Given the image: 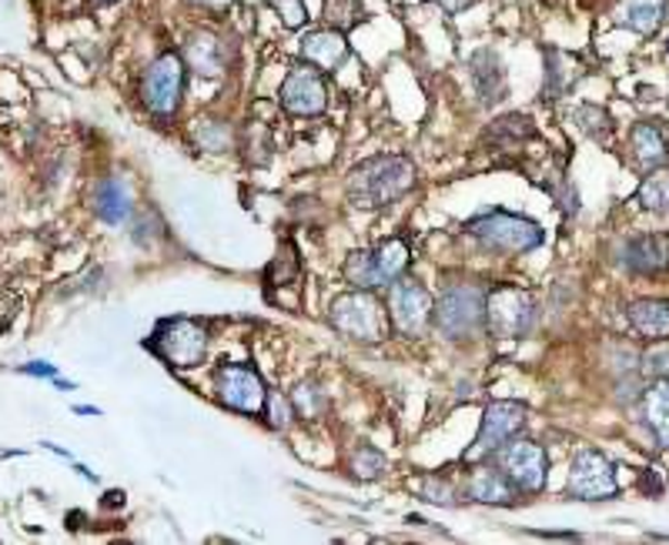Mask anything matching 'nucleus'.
<instances>
[{"label":"nucleus","mask_w":669,"mask_h":545,"mask_svg":"<svg viewBox=\"0 0 669 545\" xmlns=\"http://www.w3.org/2000/svg\"><path fill=\"white\" fill-rule=\"evenodd\" d=\"M419 171L406 154H375L348 171L345 194L359 211H378L402 202L409 191H415Z\"/></svg>","instance_id":"f257e3e1"},{"label":"nucleus","mask_w":669,"mask_h":545,"mask_svg":"<svg viewBox=\"0 0 669 545\" xmlns=\"http://www.w3.org/2000/svg\"><path fill=\"white\" fill-rule=\"evenodd\" d=\"M465 235L476 238L489 251L502 255H529L545 242V231L539 221L523 218V215H509V211H486L465 221Z\"/></svg>","instance_id":"f03ea898"},{"label":"nucleus","mask_w":669,"mask_h":545,"mask_svg":"<svg viewBox=\"0 0 669 545\" xmlns=\"http://www.w3.org/2000/svg\"><path fill=\"white\" fill-rule=\"evenodd\" d=\"M409 261H412V248L406 238H385L345 258V282L362 291H378L388 288L396 278H402Z\"/></svg>","instance_id":"7ed1b4c3"},{"label":"nucleus","mask_w":669,"mask_h":545,"mask_svg":"<svg viewBox=\"0 0 669 545\" xmlns=\"http://www.w3.org/2000/svg\"><path fill=\"white\" fill-rule=\"evenodd\" d=\"M432 328L449 341L472 338L486 328V288L476 282H462L442 288L432 304Z\"/></svg>","instance_id":"20e7f679"},{"label":"nucleus","mask_w":669,"mask_h":545,"mask_svg":"<svg viewBox=\"0 0 669 545\" xmlns=\"http://www.w3.org/2000/svg\"><path fill=\"white\" fill-rule=\"evenodd\" d=\"M329 322L335 332H342L351 341H385L391 332V319H388V304H382L372 291L351 288L345 295H338L329 308Z\"/></svg>","instance_id":"39448f33"},{"label":"nucleus","mask_w":669,"mask_h":545,"mask_svg":"<svg viewBox=\"0 0 669 545\" xmlns=\"http://www.w3.org/2000/svg\"><path fill=\"white\" fill-rule=\"evenodd\" d=\"M539 325V298L519 285H492L486 291V332L513 341L532 335Z\"/></svg>","instance_id":"423d86ee"},{"label":"nucleus","mask_w":669,"mask_h":545,"mask_svg":"<svg viewBox=\"0 0 669 545\" xmlns=\"http://www.w3.org/2000/svg\"><path fill=\"white\" fill-rule=\"evenodd\" d=\"M151 352L175 372L198 368L208 359V325L198 319H168L157 322L151 341Z\"/></svg>","instance_id":"0eeeda50"},{"label":"nucleus","mask_w":669,"mask_h":545,"mask_svg":"<svg viewBox=\"0 0 669 545\" xmlns=\"http://www.w3.org/2000/svg\"><path fill=\"white\" fill-rule=\"evenodd\" d=\"M184 67H188L184 57L175 51L157 54L144 67L138 94H141V104L154 114V118H171V114H178L181 94H184Z\"/></svg>","instance_id":"6e6552de"},{"label":"nucleus","mask_w":669,"mask_h":545,"mask_svg":"<svg viewBox=\"0 0 669 545\" xmlns=\"http://www.w3.org/2000/svg\"><path fill=\"white\" fill-rule=\"evenodd\" d=\"M329 77L322 67H314L308 61H298L282 81L279 101L292 114V118H319L329 111Z\"/></svg>","instance_id":"1a4fd4ad"},{"label":"nucleus","mask_w":669,"mask_h":545,"mask_svg":"<svg viewBox=\"0 0 669 545\" xmlns=\"http://www.w3.org/2000/svg\"><path fill=\"white\" fill-rule=\"evenodd\" d=\"M529 421V408L523 402H492L486 405L483 412V421H479V432L472 439L468 452H465V462H483L489 455H496L505 442H513Z\"/></svg>","instance_id":"9d476101"},{"label":"nucleus","mask_w":669,"mask_h":545,"mask_svg":"<svg viewBox=\"0 0 669 545\" xmlns=\"http://www.w3.org/2000/svg\"><path fill=\"white\" fill-rule=\"evenodd\" d=\"M566 492L579 502H609L619 495L616 465L600 449H579L569 465Z\"/></svg>","instance_id":"9b49d317"},{"label":"nucleus","mask_w":669,"mask_h":545,"mask_svg":"<svg viewBox=\"0 0 669 545\" xmlns=\"http://www.w3.org/2000/svg\"><path fill=\"white\" fill-rule=\"evenodd\" d=\"M215 399L242 415H258L265 408V381L248 362H224L215 372Z\"/></svg>","instance_id":"f8f14e48"},{"label":"nucleus","mask_w":669,"mask_h":545,"mask_svg":"<svg viewBox=\"0 0 669 545\" xmlns=\"http://www.w3.org/2000/svg\"><path fill=\"white\" fill-rule=\"evenodd\" d=\"M432 295L412 282V278H396L388 285V319L391 332L406 338H422L432 328Z\"/></svg>","instance_id":"ddd939ff"},{"label":"nucleus","mask_w":669,"mask_h":545,"mask_svg":"<svg viewBox=\"0 0 669 545\" xmlns=\"http://www.w3.org/2000/svg\"><path fill=\"white\" fill-rule=\"evenodd\" d=\"M496 465L519 492H542L549 479V455L539 442L513 439L496 452Z\"/></svg>","instance_id":"4468645a"},{"label":"nucleus","mask_w":669,"mask_h":545,"mask_svg":"<svg viewBox=\"0 0 669 545\" xmlns=\"http://www.w3.org/2000/svg\"><path fill=\"white\" fill-rule=\"evenodd\" d=\"M616 264L629 275H662V271H669V235L666 231H643V235L626 238L616 248Z\"/></svg>","instance_id":"2eb2a0df"},{"label":"nucleus","mask_w":669,"mask_h":545,"mask_svg":"<svg viewBox=\"0 0 669 545\" xmlns=\"http://www.w3.org/2000/svg\"><path fill=\"white\" fill-rule=\"evenodd\" d=\"M184 64L205 77V81H215V77H221L231 64V51L224 44V37L218 30H208V27H194L184 34Z\"/></svg>","instance_id":"dca6fc26"},{"label":"nucleus","mask_w":669,"mask_h":545,"mask_svg":"<svg viewBox=\"0 0 669 545\" xmlns=\"http://www.w3.org/2000/svg\"><path fill=\"white\" fill-rule=\"evenodd\" d=\"M468 77L472 85H476V94H479V104L492 107L505 98L509 91V74H505V61L499 57V51L492 48H479L468 61Z\"/></svg>","instance_id":"f3484780"},{"label":"nucleus","mask_w":669,"mask_h":545,"mask_svg":"<svg viewBox=\"0 0 669 545\" xmlns=\"http://www.w3.org/2000/svg\"><path fill=\"white\" fill-rule=\"evenodd\" d=\"M629 151L640 171H656L669 165V131L659 121H640L629 131Z\"/></svg>","instance_id":"a211bd4d"},{"label":"nucleus","mask_w":669,"mask_h":545,"mask_svg":"<svg viewBox=\"0 0 669 545\" xmlns=\"http://www.w3.org/2000/svg\"><path fill=\"white\" fill-rule=\"evenodd\" d=\"M542 61H545V74H542V94L545 101H559L566 98L582 77V64L576 54L559 51V48H542Z\"/></svg>","instance_id":"6ab92c4d"},{"label":"nucleus","mask_w":669,"mask_h":545,"mask_svg":"<svg viewBox=\"0 0 669 545\" xmlns=\"http://www.w3.org/2000/svg\"><path fill=\"white\" fill-rule=\"evenodd\" d=\"M348 57V41H345V30L335 27H319V30H308L301 37V61L322 67L325 74L335 70L342 61Z\"/></svg>","instance_id":"aec40b11"},{"label":"nucleus","mask_w":669,"mask_h":545,"mask_svg":"<svg viewBox=\"0 0 669 545\" xmlns=\"http://www.w3.org/2000/svg\"><path fill=\"white\" fill-rule=\"evenodd\" d=\"M633 332L646 341H669V298H636L626 308Z\"/></svg>","instance_id":"412c9836"},{"label":"nucleus","mask_w":669,"mask_h":545,"mask_svg":"<svg viewBox=\"0 0 669 545\" xmlns=\"http://www.w3.org/2000/svg\"><path fill=\"white\" fill-rule=\"evenodd\" d=\"M516 485L502 469H492V465H479L476 472L468 476L465 495L472 502H483V505H513L516 502Z\"/></svg>","instance_id":"4be33fe9"},{"label":"nucleus","mask_w":669,"mask_h":545,"mask_svg":"<svg viewBox=\"0 0 669 545\" xmlns=\"http://www.w3.org/2000/svg\"><path fill=\"white\" fill-rule=\"evenodd\" d=\"M613 21L640 37H653L666 21V0H619Z\"/></svg>","instance_id":"5701e85b"},{"label":"nucleus","mask_w":669,"mask_h":545,"mask_svg":"<svg viewBox=\"0 0 669 545\" xmlns=\"http://www.w3.org/2000/svg\"><path fill=\"white\" fill-rule=\"evenodd\" d=\"M94 211L104 224H125L134 211L128 184L121 178H104L94 187Z\"/></svg>","instance_id":"b1692460"},{"label":"nucleus","mask_w":669,"mask_h":545,"mask_svg":"<svg viewBox=\"0 0 669 545\" xmlns=\"http://www.w3.org/2000/svg\"><path fill=\"white\" fill-rule=\"evenodd\" d=\"M640 405H643V421L649 428V436L656 439V445L669 449V378H656L643 392Z\"/></svg>","instance_id":"393cba45"},{"label":"nucleus","mask_w":669,"mask_h":545,"mask_svg":"<svg viewBox=\"0 0 669 545\" xmlns=\"http://www.w3.org/2000/svg\"><path fill=\"white\" fill-rule=\"evenodd\" d=\"M301 278V258H298V248L292 242H282L279 248V258H271L268 271H265V285H268V295L279 291V288H292L298 285Z\"/></svg>","instance_id":"a878e982"},{"label":"nucleus","mask_w":669,"mask_h":545,"mask_svg":"<svg viewBox=\"0 0 669 545\" xmlns=\"http://www.w3.org/2000/svg\"><path fill=\"white\" fill-rule=\"evenodd\" d=\"M489 141H502V147L509 144H523L529 138H536V125L529 114H502V118H496L486 131Z\"/></svg>","instance_id":"bb28decb"},{"label":"nucleus","mask_w":669,"mask_h":545,"mask_svg":"<svg viewBox=\"0 0 669 545\" xmlns=\"http://www.w3.org/2000/svg\"><path fill=\"white\" fill-rule=\"evenodd\" d=\"M636 205L643 211H669V168H656L643 178L636 191Z\"/></svg>","instance_id":"cd10ccee"},{"label":"nucleus","mask_w":669,"mask_h":545,"mask_svg":"<svg viewBox=\"0 0 669 545\" xmlns=\"http://www.w3.org/2000/svg\"><path fill=\"white\" fill-rule=\"evenodd\" d=\"M572 125L586 134V138H593V141H609L616 125L609 118V111H603L600 104H582L572 111Z\"/></svg>","instance_id":"c85d7f7f"},{"label":"nucleus","mask_w":669,"mask_h":545,"mask_svg":"<svg viewBox=\"0 0 669 545\" xmlns=\"http://www.w3.org/2000/svg\"><path fill=\"white\" fill-rule=\"evenodd\" d=\"M292 405H295V412H298L301 418H319V415L329 408L325 388H322L319 381H311V378L298 381V385L292 388Z\"/></svg>","instance_id":"c756f323"},{"label":"nucleus","mask_w":669,"mask_h":545,"mask_svg":"<svg viewBox=\"0 0 669 545\" xmlns=\"http://www.w3.org/2000/svg\"><path fill=\"white\" fill-rule=\"evenodd\" d=\"M194 141H198L202 151L224 154V151L234 147V131H231V125H224V121L205 118V121H198V128H194Z\"/></svg>","instance_id":"7c9ffc66"},{"label":"nucleus","mask_w":669,"mask_h":545,"mask_svg":"<svg viewBox=\"0 0 669 545\" xmlns=\"http://www.w3.org/2000/svg\"><path fill=\"white\" fill-rule=\"evenodd\" d=\"M348 469H351V476L356 479H382L385 476V469H388V462H385V455L378 452V449H372V445H359L356 452H351V458H348Z\"/></svg>","instance_id":"2f4dec72"},{"label":"nucleus","mask_w":669,"mask_h":545,"mask_svg":"<svg viewBox=\"0 0 669 545\" xmlns=\"http://www.w3.org/2000/svg\"><path fill=\"white\" fill-rule=\"evenodd\" d=\"M365 17L362 0H325V21L335 30H348L356 27Z\"/></svg>","instance_id":"473e14b6"},{"label":"nucleus","mask_w":669,"mask_h":545,"mask_svg":"<svg viewBox=\"0 0 669 545\" xmlns=\"http://www.w3.org/2000/svg\"><path fill=\"white\" fill-rule=\"evenodd\" d=\"M242 147L252 165H265L271 158V131L265 125H252L242 138Z\"/></svg>","instance_id":"72a5a7b5"},{"label":"nucleus","mask_w":669,"mask_h":545,"mask_svg":"<svg viewBox=\"0 0 669 545\" xmlns=\"http://www.w3.org/2000/svg\"><path fill=\"white\" fill-rule=\"evenodd\" d=\"M265 415H268V425L271 428H288L292 425V418L298 415L295 412V405H292V395H282V392H268V399H265Z\"/></svg>","instance_id":"f704fd0d"},{"label":"nucleus","mask_w":669,"mask_h":545,"mask_svg":"<svg viewBox=\"0 0 669 545\" xmlns=\"http://www.w3.org/2000/svg\"><path fill=\"white\" fill-rule=\"evenodd\" d=\"M271 11L282 17V24L288 30H301L308 24V11H305V0H268Z\"/></svg>","instance_id":"c9c22d12"},{"label":"nucleus","mask_w":669,"mask_h":545,"mask_svg":"<svg viewBox=\"0 0 669 545\" xmlns=\"http://www.w3.org/2000/svg\"><path fill=\"white\" fill-rule=\"evenodd\" d=\"M422 492L428 495V502H436V505H455V498H459L455 485L442 476H428L422 482Z\"/></svg>","instance_id":"e433bc0d"},{"label":"nucleus","mask_w":669,"mask_h":545,"mask_svg":"<svg viewBox=\"0 0 669 545\" xmlns=\"http://www.w3.org/2000/svg\"><path fill=\"white\" fill-rule=\"evenodd\" d=\"M643 372L649 378H669V352H649L643 359Z\"/></svg>","instance_id":"4c0bfd02"},{"label":"nucleus","mask_w":669,"mask_h":545,"mask_svg":"<svg viewBox=\"0 0 669 545\" xmlns=\"http://www.w3.org/2000/svg\"><path fill=\"white\" fill-rule=\"evenodd\" d=\"M17 372L34 375V378H57V365H51V362H27V365H21Z\"/></svg>","instance_id":"58836bf2"},{"label":"nucleus","mask_w":669,"mask_h":545,"mask_svg":"<svg viewBox=\"0 0 669 545\" xmlns=\"http://www.w3.org/2000/svg\"><path fill=\"white\" fill-rule=\"evenodd\" d=\"M428 4L442 8L446 14H462V11H468L472 4H476V0H428Z\"/></svg>","instance_id":"ea45409f"},{"label":"nucleus","mask_w":669,"mask_h":545,"mask_svg":"<svg viewBox=\"0 0 669 545\" xmlns=\"http://www.w3.org/2000/svg\"><path fill=\"white\" fill-rule=\"evenodd\" d=\"M191 8H202V11H215V14H224L231 8V0H184Z\"/></svg>","instance_id":"a19ab883"},{"label":"nucleus","mask_w":669,"mask_h":545,"mask_svg":"<svg viewBox=\"0 0 669 545\" xmlns=\"http://www.w3.org/2000/svg\"><path fill=\"white\" fill-rule=\"evenodd\" d=\"M640 489H643L646 495H659V492H662V482H659V479L653 476V469H649V472L640 479Z\"/></svg>","instance_id":"79ce46f5"},{"label":"nucleus","mask_w":669,"mask_h":545,"mask_svg":"<svg viewBox=\"0 0 669 545\" xmlns=\"http://www.w3.org/2000/svg\"><path fill=\"white\" fill-rule=\"evenodd\" d=\"M74 412L77 415H101V408H94V405H74Z\"/></svg>","instance_id":"37998d69"},{"label":"nucleus","mask_w":669,"mask_h":545,"mask_svg":"<svg viewBox=\"0 0 669 545\" xmlns=\"http://www.w3.org/2000/svg\"><path fill=\"white\" fill-rule=\"evenodd\" d=\"M121 498H125L121 492H107V495H104V505H121Z\"/></svg>","instance_id":"c03bdc74"},{"label":"nucleus","mask_w":669,"mask_h":545,"mask_svg":"<svg viewBox=\"0 0 669 545\" xmlns=\"http://www.w3.org/2000/svg\"><path fill=\"white\" fill-rule=\"evenodd\" d=\"M91 4H98V8H104V4H117V0H91Z\"/></svg>","instance_id":"a18cd8bd"}]
</instances>
